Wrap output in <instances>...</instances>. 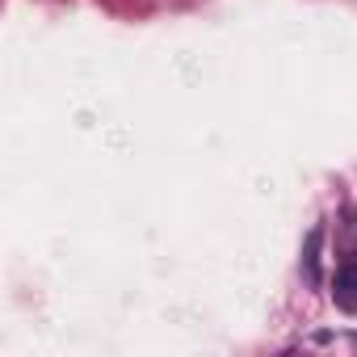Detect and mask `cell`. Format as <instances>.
<instances>
[{
    "label": "cell",
    "mask_w": 357,
    "mask_h": 357,
    "mask_svg": "<svg viewBox=\"0 0 357 357\" xmlns=\"http://www.w3.org/2000/svg\"><path fill=\"white\" fill-rule=\"evenodd\" d=\"M319 248H324V223H315L303 240V257H298V269L307 278V286H319Z\"/></svg>",
    "instance_id": "7a4b0ae2"
},
{
    "label": "cell",
    "mask_w": 357,
    "mask_h": 357,
    "mask_svg": "<svg viewBox=\"0 0 357 357\" xmlns=\"http://www.w3.org/2000/svg\"><path fill=\"white\" fill-rule=\"evenodd\" d=\"M332 303L349 315H357V261L349 257L340 269H336V282H332Z\"/></svg>",
    "instance_id": "6da1fadb"
}]
</instances>
